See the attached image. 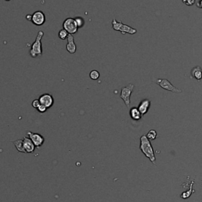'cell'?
<instances>
[{"instance_id": "obj_18", "label": "cell", "mask_w": 202, "mask_h": 202, "mask_svg": "<svg viewBox=\"0 0 202 202\" xmlns=\"http://www.w3.org/2000/svg\"><path fill=\"white\" fill-rule=\"evenodd\" d=\"M69 33L67 32V30H65L64 29H61L59 33V37L61 39H67V36H68Z\"/></svg>"}, {"instance_id": "obj_21", "label": "cell", "mask_w": 202, "mask_h": 202, "mask_svg": "<svg viewBox=\"0 0 202 202\" xmlns=\"http://www.w3.org/2000/svg\"><path fill=\"white\" fill-rule=\"evenodd\" d=\"M39 105H40V102H39V99H38V100H33V103H32V106L35 109H37L38 107H39Z\"/></svg>"}, {"instance_id": "obj_14", "label": "cell", "mask_w": 202, "mask_h": 202, "mask_svg": "<svg viewBox=\"0 0 202 202\" xmlns=\"http://www.w3.org/2000/svg\"><path fill=\"white\" fill-rule=\"evenodd\" d=\"M130 115L132 119L135 120V121H138V120L141 119V117H142L141 112L139 111L137 108H133L130 109Z\"/></svg>"}, {"instance_id": "obj_22", "label": "cell", "mask_w": 202, "mask_h": 202, "mask_svg": "<svg viewBox=\"0 0 202 202\" xmlns=\"http://www.w3.org/2000/svg\"><path fill=\"white\" fill-rule=\"evenodd\" d=\"M183 2L187 6H193L194 5L195 0H183Z\"/></svg>"}, {"instance_id": "obj_16", "label": "cell", "mask_w": 202, "mask_h": 202, "mask_svg": "<svg viewBox=\"0 0 202 202\" xmlns=\"http://www.w3.org/2000/svg\"><path fill=\"white\" fill-rule=\"evenodd\" d=\"M146 137H148V139L149 140V141H152V140H155L156 138L157 137V133L156 130H149V133L147 134V135H146Z\"/></svg>"}, {"instance_id": "obj_2", "label": "cell", "mask_w": 202, "mask_h": 202, "mask_svg": "<svg viewBox=\"0 0 202 202\" xmlns=\"http://www.w3.org/2000/svg\"><path fill=\"white\" fill-rule=\"evenodd\" d=\"M44 33L43 31H39L36 36V40L32 44L31 49H30V55L33 58H36L38 56H41L43 51H42V38H43Z\"/></svg>"}, {"instance_id": "obj_13", "label": "cell", "mask_w": 202, "mask_h": 202, "mask_svg": "<svg viewBox=\"0 0 202 202\" xmlns=\"http://www.w3.org/2000/svg\"><path fill=\"white\" fill-rule=\"evenodd\" d=\"M191 77L197 80H200L202 79V69L200 67H195L191 70Z\"/></svg>"}, {"instance_id": "obj_20", "label": "cell", "mask_w": 202, "mask_h": 202, "mask_svg": "<svg viewBox=\"0 0 202 202\" xmlns=\"http://www.w3.org/2000/svg\"><path fill=\"white\" fill-rule=\"evenodd\" d=\"M47 109V108H46L45 106H43V105H42V104H40V105L38 107V108L36 109V110H37L39 112V113H44V112H46Z\"/></svg>"}, {"instance_id": "obj_5", "label": "cell", "mask_w": 202, "mask_h": 202, "mask_svg": "<svg viewBox=\"0 0 202 202\" xmlns=\"http://www.w3.org/2000/svg\"><path fill=\"white\" fill-rule=\"evenodd\" d=\"M134 85L133 84H129L125 87H122L120 93V98L124 101L127 108H130V96L134 91Z\"/></svg>"}, {"instance_id": "obj_24", "label": "cell", "mask_w": 202, "mask_h": 202, "mask_svg": "<svg viewBox=\"0 0 202 202\" xmlns=\"http://www.w3.org/2000/svg\"><path fill=\"white\" fill-rule=\"evenodd\" d=\"M32 18H33V16L30 15V14H28V15H26V19L29 20V21H31L32 22Z\"/></svg>"}, {"instance_id": "obj_19", "label": "cell", "mask_w": 202, "mask_h": 202, "mask_svg": "<svg viewBox=\"0 0 202 202\" xmlns=\"http://www.w3.org/2000/svg\"><path fill=\"white\" fill-rule=\"evenodd\" d=\"M89 77L92 80H97L100 77V73L97 70H92L89 74Z\"/></svg>"}, {"instance_id": "obj_11", "label": "cell", "mask_w": 202, "mask_h": 202, "mask_svg": "<svg viewBox=\"0 0 202 202\" xmlns=\"http://www.w3.org/2000/svg\"><path fill=\"white\" fill-rule=\"evenodd\" d=\"M67 51L69 53L74 54L77 51V46L74 43V36L71 34H69L67 36Z\"/></svg>"}, {"instance_id": "obj_17", "label": "cell", "mask_w": 202, "mask_h": 202, "mask_svg": "<svg viewBox=\"0 0 202 202\" xmlns=\"http://www.w3.org/2000/svg\"><path fill=\"white\" fill-rule=\"evenodd\" d=\"M74 20L78 29H80V28H82L84 26V20L81 17H77V18H74Z\"/></svg>"}, {"instance_id": "obj_4", "label": "cell", "mask_w": 202, "mask_h": 202, "mask_svg": "<svg viewBox=\"0 0 202 202\" xmlns=\"http://www.w3.org/2000/svg\"><path fill=\"white\" fill-rule=\"evenodd\" d=\"M153 80L158 85L161 87L162 88L165 89V90L170 91L172 92H176V93H181L183 91L181 90L180 88H177V87L174 86L167 79H162V78H154Z\"/></svg>"}, {"instance_id": "obj_15", "label": "cell", "mask_w": 202, "mask_h": 202, "mask_svg": "<svg viewBox=\"0 0 202 202\" xmlns=\"http://www.w3.org/2000/svg\"><path fill=\"white\" fill-rule=\"evenodd\" d=\"M13 143H14V145H15L16 149H17V150H18V152H20L26 153V150H25V148H24L23 140L22 139L16 140V141H13Z\"/></svg>"}, {"instance_id": "obj_10", "label": "cell", "mask_w": 202, "mask_h": 202, "mask_svg": "<svg viewBox=\"0 0 202 202\" xmlns=\"http://www.w3.org/2000/svg\"><path fill=\"white\" fill-rule=\"evenodd\" d=\"M23 144H24V148H25V150H26V153H33L35 150V149L36 147L35 146V145L33 144V142L31 141L29 137H23Z\"/></svg>"}, {"instance_id": "obj_9", "label": "cell", "mask_w": 202, "mask_h": 202, "mask_svg": "<svg viewBox=\"0 0 202 202\" xmlns=\"http://www.w3.org/2000/svg\"><path fill=\"white\" fill-rule=\"evenodd\" d=\"M39 100L40 104L43 106H45L47 109L51 108L54 104L53 96H51V94H48V93H44V94L41 95L39 97Z\"/></svg>"}, {"instance_id": "obj_12", "label": "cell", "mask_w": 202, "mask_h": 202, "mask_svg": "<svg viewBox=\"0 0 202 202\" xmlns=\"http://www.w3.org/2000/svg\"><path fill=\"white\" fill-rule=\"evenodd\" d=\"M150 106H151V101L146 99V100H143L140 103L139 106L137 108H138L139 111L141 112V115L143 116L147 113Z\"/></svg>"}, {"instance_id": "obj_6", "label": "cell", "mask_w": 202, "mask_h": 202, "mask_svg": "<svg viewBox=\"0 0 202 202\" xmlns=\"http://www.w3.org/2000/svg\"><path fill=\"white\" fill-rule=\"evenodd\" d=\"M63 27L64 29L67 30L69 34H71V35L76 33L78 30V28L77 26L74 18H69L66 19L63 24Z\"/></svg>"}, {"instance_id": "obj_25", "label": "cell", "mask_w": 202, "mask_h": 202, "mask_svg": "<svg viewBox=\"0 0 202 202\" xmlns=\"http://www.w3.org/2000/svg\"><path fill=\"white\" fill-rule=\"evenodd\" d=\"M6 1H10V0H6Z\"/></svg>"}, {"instance_id": "obj_1", "label": "cell", "mask_w": 202, "mask_h": 202, "mask_svg": "<svg viewBox=\"0 0 202 202\" xmlns=\"http://www.w3.org/2000/svg\"><path fill=\"white\" fill-rule=\"evenodd\" d=\"M140 149L141 151L143 152L144 155L145 156L149 158V160L151 161L153 164L156 165V157H155V153H154V150L153 148L151 145V142L148 139V137L146 135H142L140 138Z\"/></svg>"}, {"instance_id": "obj_3", "label": "cell", "mask_w": 202, "mask_h": 202, "mask_svg": "<svg viewBox=\"0 0 202 202\" xmlns=\"http://www.w3.org/2000/svg\"><path fill=\"white\" fill-rule=\"evenodd\" d=\"M112 28L115 31H119L122 35H125L126 33L134 35V34L137 33V29L122 23V22H118L116 19H113L112 21Z\"/></svg>"}, {"instance_id": "obj_7", "label": "cell", "mask_w": 202, "mask_h": 202, "mask_svg": "<svg viewBox=\"0 0 202 202\" xmlns=\"http://www.w3.org/2000/svg\"><path fill=\"white\" fill-rule=\"evenodd\" d=\"M27 134L31 139V141L33 142L36 147L39 148L41 145H43V142H44V137L43 136L39 134H36V133H33L31 131H28Z\"/></svg>"}, {"instance_id": "obj_8", "label": "cell", "mask_w": 202, "mask_h": 202, "mask_svg": "<svg viewBox=\"0 0 202 202\" xmlns=\"http://www.w3.org/2000/svg\"><path fill=\"white\" fill-rule=\"evenodd\" d=\"M33 18H32V22L37 26H43V24L46 22V17L45 14H43L42 11H36L33 14Z\"/></svg>"}, {"instance_id": "obj_23", "label": "cell", "mask_w": 202, "mask_h": 202, "mask_svg": "<svg viewBox=\"0 0 202 202\" xmlns=\"http://www.w3.org/2000/svg\"><path fill=\"white\" fill-rule=\"evenodd\" d=\"M197 6L198 8H201L202 9V0H199L198 2H197Z\"/></svg>"}]
</instances>
